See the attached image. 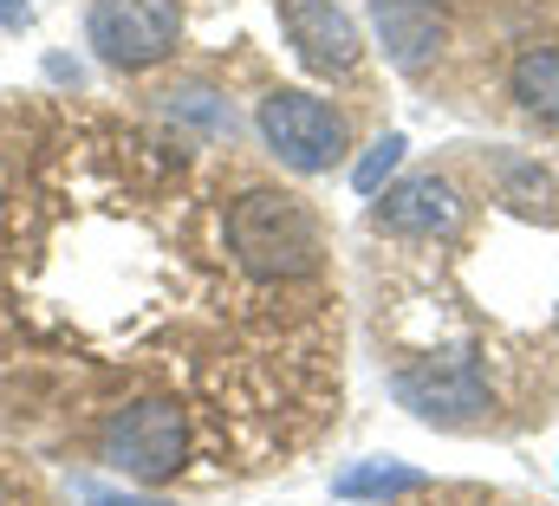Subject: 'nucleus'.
<instances>
[{"label":"nucleus","instance_id":"1","mask_svg":"<svg viewBox=\"0 0 559 506\" xmlns=\"http://www.w3.org/2000/svg\"><path fill=\"white\" fill-rule=\"evenodd\" d=\"M228 253L248 279H306L319 273L325 260V234H319V215L286 195V189H248L235 208H228Z\"/></svg>","mask_w":559,"mask_h":506},{"label":"nucleus","instance_id":"2","mask_svg":"<svg viewBox=\"0 0 559 506\" xmlns=\"http://www.w3.org/2000/svg\"><path fill=\"white\" fill-rule=\"evenodd\" d=\"M98 461L138 487H163L182 474L189 461V422L176 402L163 396H143V402H124L105 429H98Z\"/></svg>","mask_w":559,"mask_h":506},{"label":"nucleus","instance_id":"3","mask_svg":"<svg viewBox=\"0 0 559 506\" xmlns=\"http://www.w3.org/2000/svg\"><path fill=\"white\" fill-rule=\"evenodd\" d=\"M85 39L111 72H150L182 39V0H92Z\"/></svg>","mask_w":559,"mask_h":506},{"label":"nucleus","instance_id":"4","mask_svg":"<svg viewBox=\"0 0 559 506\" xmlns=\"http://www.w3.org/2000/svg\"><path fill=\"white\" fill-rule=\"evenodd\" d=\"M254 124H261V143L274 149L293 176H325L345 156V118L325 98H312V92H293V85L267 92Z\"/></svg>","mask_w":559,"mask_h":506},{"label":"nucleus","instance_id":"5","mask_svg":"<svg viewBox=\"0 0 559 506\" xmlns=\"http://www.w3.org/2000/svg\"><path fill=\"white\" fill-rule=\"evenodd\" d=\"M397 402L423 415V422H442V429H462V422H481L495 409V389L481 377V364L468 351H449V358H417V364H397L391 371Z\"/></svg>","mask_w":559,"mask_h":506},{"label":"nucleus","instance_id":"6","mask_svg":"<svg viewBox=\"0 0 559 506\" xmlns=\"http://www.w3.org/2000/svg\"><path fill=\"white\" fill-rule=\"evenodd\" d=\"M280 26H286V46L306 72L319 79H345L358 72L365 59V39H358V20L338 7V0H280Z\"/></svg>","mask_w":559,"mask_h":506},{"label":"nucleus","instance_id":"7","mask_svg":"<svg viewBox=\"0 0 559 506\" xmlns=\"http://www.w3.org/2000/svg\"><path fill=\"white\" fill-rule=\"evenodd\" d=\"M462 221V195L449 176H404L397 189H384V202L371 208V228L378 234H397V241H436Z\"/></svg>","mask_w":559,"mask_h":506},{"label":"nucleus","instance_id":"8","mask_svg":"<svg viewBox=\"0 0 559 506\" xmlns=\"http://www.w3.org/2000/svg\"><path fill=\"white\" fill-rule=\"evenodd\" d=\"M371 26L397 72H429L449 46V0H371Z\"/></svg>","mask_w":559,"mask_h":506},{"label":"nucleus","instance_id":"9","mask_svg":"<svg viewBox=\"0 0 559 506\" xmlns=\"http://www.w3.org/2000/svg\"><path fill=\"white\" fill-rule=\"evenodd\" d=\"M508 85H514V98H521L527 118L559 130V46H527L514 59V72H508Z\"/></svg>","mask_w":559,"mask_h":506},{"label":"nucleus","instance_id":"10","mask_svg":"<svg viewBox=\"0 0 559 506\" xmlns=\"http://www.w3.org/2000/svg\"><path fill=\"white\" fill-rule=\"evenodd\" d=\"M338 501H397V494H423L417 468H397V461H371V468H352L332 481Z\"/></svg>","mask_w":559,"mask_h":506},{"label":"nucleus","instance_id":"11","mask_svg":"<svg viewBox=\"0 0 559 506\" xmlns=\"http://www.w3.org/2000/svg\"><path fill=\"white\" fill-rule=\"evenodd\" d=\"M404 149H411V143H404V130H384V136L371 143V156H365V162L352 169V182H358V195H378V189H384V182L397 176V162H404Z\"/></svg>","mask_w":559,"mask_h":506},{"label":"nucleus","instance_id":"12","mask_svg":"<svg viewBox=\"0 0 559 506\" xmlns=\"http://www.w3.org/2000/svg\"><path fill=\"white\" fill-rule=\"evenodd\" d=\"M0 26L7 33H26L33 26V0H0Z\"/></svg>","mask_w":559,"mask_h":506},{"label":"nucleus","instance_id":"13","mask_svg":"<svg viewBox=\"0 0 559 506\" xmlns=\"http://www.w3.org/2000/svg\"><path fill=\"white\" fill-rule=\"evenodd\" d=\"M92 506H163V501H124V494H105V501H92Z\"/></svg>","mask_w":559,"mask_h":506}]
</instances>
